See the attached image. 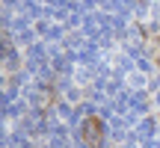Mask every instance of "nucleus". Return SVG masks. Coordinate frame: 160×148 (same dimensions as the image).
Returning a JSON list of instances; mask_svg holds the SVG:
<instances>
[{
    "label": "nucleus",
    "instance_id": "1",
    "mask_svg": "<svg viewBox=\"0 0 160 148\" xmlns=\"http://www.w3.org/2000/svg\"><path fill=\"white\" fill-rule=\"evenodd\" d=\"M83 142L89 145V148H101L104 142V127H101V119H86L83 121Z\"/></svg>",
    "mask_w": 160,
    "mask_h": 148
}]
</instances>
